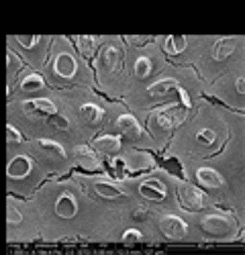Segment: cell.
I'll return each mask as SVG.
<instances>
[{
	"instance_id": "13",
	"label": "cell",
	"mask_w": 245,
	"mask_h": 255,
	"mask_svg": "<svg viewBox=\"0 0 245 255\" xmlns=\"http://www.w3.org/2000/svg\"><path fill=\"white\" fill-rule=\"evenodd\" d=\"M33 169V161L27 157V155H16L8 161V167H6V174L8 178L12 180H23L29 176V172Z\"/></svg>"
},
{
	"instance_id": "7",
	"label": "cell",
	"mask_w": 245,
	"mask_h": 255,
	"mask_svg": "<svg viewBox=\"0 0 245 255\" xmlns=\"http://www.w3.org/2000/svg\"><path fill=\"white\" fill-rule=\"evenodd\" d=\"M122 59H125V51H122V47H119V45H105L98 51V61L107 72L119 70Z\"/></svg>"
},
{
	"instance_id": "1",
	"label": "cell",
	"mask_w": 245,
	"mask_h": 255,
	"mask_svg": "<svg viewBox=\"0 0 245 255\" xmlns=\"http://www.w3.org/2000/svg\"><path fill=\"white\" fill-rule=\"evenodd\" d=\"M186 113L188 109L186 106H182L180 102L168 106V109H161L157 113H153L149 117V123L153 129H159V131H174L176 127H180L184 123V119H186Z\"/></svg>"
},
{
	"instance_id": "29",
	"label": "cell",
	"mask_w": 245,
	"mask_h": 255,
	"mask_svg": "<svg viewBox=\"0 0 245 255\" xmlns=\"http://www.w3.org/2000/svg\"><path fill=\"white\" fill-rule=\"evenodd\" d=\"M147 217H149V208L147 206H137L133 210V221H137V223L147 221Z\"/></svg>"
},
{
	"instance_id": "21",
	"label": "cell",
	"mask_w": 245,
	"mask_h": 255,
	"mask_svg": "<svg viewBox=\"0 0 245 255\" xmlns=\"http://www.w3.org/2000/svg\"><path fill=\"white\" fill-rule=\"evenodd\" d=\"M94 192H96L100 198H107V200H113V198H121V196H122L121 190H119L115 184L107 182V180L96 182V184H94Z\"/></svg>"
},
{
	"instance_id": "28",
	"label": "cell",
	"mask_w": 245,
	"mask_h": 255,
	"mask_svg": "<svg viewBox=\"0 0 245 255\" xmlns=\"http://www.w3.org/2000/svg\"><path fill=\"white\" fill-rule=\"evenodd\" d=\"M196 141L202 143V145H213L217 141V133L213 129H202L198 135H196Z\"/></svg>"
},
{
	"instance_id": "30",
	"label": "cell",
	"mask_w": 245,
	"mask_h": 255,
	"mask_svg": "<svg viewBox=\"0 0 245 255\" xmlns=\"http://www.w3.org/2000/svg\"><path fill=\"white\" fill-rule=\"evenodd\" d=\"M6 133H8V139H10V141H16V143H23V141H27V139H25V135H20V133L14 129L12 125H6Z\"/></svg>"
},
{
	"instance_id": "12",
	"label": "cell",
	"mask_w": 245,
	"mask_h": 255,
	"mask_svg": "<svg viewBox=\"0 0 245 255\" xmlns=\"http://www.w3.org/2000/svg\"><path fill=\"white\" fill-rule=\"evenodd\" d=\"M94 151L105 155V157H115L121 151V139L115 135H100L94 139Z\"/></svg>"
},
{
	"instance_id": "27",
	"label": "cell",
	"mask_w": 245,
	"mask_h": 255,
	"mask_svg": "<svg viewBox=\"0 0 245 255\" xmlns=\"http://www.w3.org/2000/svg\"><path fill=\"white\" fill-rule=\"evenodd\" d=\"M200 98H202V100H207V102H211V104H215V106H221V109H227L229 113H237V115H243V111H241V109H231V106H229L227 102H223L221 98H217V96H211V94H207V92H202V94H200Z\"/></svg>"
},
{
	"instance_id": "32",
	"label": "cell",
	"mask_w": 245,
	"mask_h": 255,
	"mask_svg": "<svg viewBox=\"0 0 245 255\" xmlns=\"http://www.w3.org/2000/svg\"><path fill=\"white\" fill-rule=\"evenodd\" d=\"M235 88H237V92H239V94H245V80H243V78H237Z\"/></svg>"
},
{
	"instance_id": "26",
	"label": "cell",
	"mask_w": 245,
	"mask_h": 255,
	"mask_svg": "<svg viewBox=\"0 0 245 255\" xmlns=\"http://www.w3.org/2000/svg\"><path fill=\"white\" fill-rule=\"evenodd\" d=\"M121 241H122V245H139L143 241V235H141V231H137V229H129V231L122 233Z\"/></svg>"
},
{
	"instance_id": "10",
	"label": "cell",
	"mask_w": 245,
	"mask_h": 255,
	"mask_svg": "<svg viewBox=\"0 0 245 255\" xmlns=\"http://www.w3.org/2000/svg\"><path fill=\"white\" fill-rule=\"evenodd\" d=\"M23 111L27 117H49L53 113H57V106L49 100V98H33V100H25L23 102Z\"/></svg>"
},
{
	"instance_id": "18",
	"label": "cell",
	"mask_w": 245,
	"mask_h": 255,
	"mask_svg": "<svg viewBox=\"0 0 245 255\" xmlns=\"http://www.w3.org/2000/svg\"><path fill=\"white\" fill-rule=\"evenodd\" d=\"M196 180L202 186L213 188V190H217V188H221L225 184V180L221 178V174L217 172V169H213V167H198L196 169Z\"/></svg>"
},
{
	"instance_id": "3",
	"label": "cell",
	"mask_w": 245,
	"mask_h": 255,
	"mask_svg": "<svg viewBox=\"0 0 245 255\" xmlns=\"http://www.w3.org/2000/svg\"><path fill=\"white\" fill-rule=\"evenodd\" d=\"M202 231L211 235L213 239H225V237H231L233 233V221L227 219V217H221V215H209L204 217L202 223H200Z\"/></svg>"
},
{
	"instance_id": "15",
	"label": "cell",
	"mask_w": 245,
	"mask_h": 255,
	"mask_svg": "<svg viewBox=\"0 0 245 255\" xmlns=\"http://www.w3.org/2000/svg\"><path fill=\"white\" fill-rule=\"evenodd\" d=\"M53 66H55V74L59 78H64V80H72L76 76V72H78V63L70 53H59L55 57Z\"/></svg>"
},
{
	"instance_id": "31",
	"label": "cell",
	"mask_w": 245,
	"mask_h": 255,
	"mask_svg": "<svg viewBox=\"0 0 245 255\" xmlns=\"http://www.w3.org/2000/svg\"><path fill=\"white\" fill-rule=\"evenodd\" d=\"M6 221H8V225H18L20 221H23V217H20V212H16L14 208H8L6 210Z\"/></svg>"
},
{
	"instance_id": "14",
	"label": "cell",
	"mask_w": 245,
	"mask_h": 255,
	"mask_svg": "<svg viewBox=\"0 0 245 255\" xmlns=\"http://www.w3.org/2000/svg\"><path fill=\"white\" fill-rule=\"evenodd\" d=\"M78 212V202L70 192H61L55 200V215L59 219H74Z\"/></svg>"
},
{
	"instance_id": "23",
	"label": "cell",
	"mask_w": 245,
	"mask_h": 255,
	"mask_svg": "<svg viewBox=\"0 0 245 255\" xmlns=\"http://www.w3.org/2000/svg\"><path fill=\"white\" fill-rule=\"evenodd\" d=\"M133 72H135V78H147V76L153 72V59H151V57H147V55L137 57Z\"/></svg>"
},
{
	"instance_id": "8",
	"label": "cell",
	"mask_w": 245,
	"mask_h": 255,
	"mask_svg": "<svg viewBox=\"0 0 245 255\" xmlns=\"http://www.w3.org/2000/svg\"><path fill=\"white\" fill-rule=\"evenodd\" d=\"M178 84L174 78H163V80H157L155 84L147 88V96L151 100H166V98H178Z\"/></svg>"
},
{
	"instance_id": "6",
	"label": "cell",
	"mask_w": 245,
	"mask_h": 255,
	"mask_svg": "<svg viewBox=\"0 0 245 255\" xmlns=\"http://www.w3.org/2000/svg\"><path fill=\"white\" fill-rule=\"evenodd\" d=\"M117 131H119V135L122 137V139H127V141H139L141 139V135H143V129H141V125H139V121L131 115V113H127V115H121L119 119H117Z\"/></svg>"
},
{
	"instance_id": "24",
	"label": "cell",
	"mask_w": 245,
	"mask_h": 255,
	"mask_svg": "<svg viewBox=\"0 0 245 255\" xmlns=\"http://www.w3.org/2000/svg\"><path fill=\"white\" fill-rule=\"evenodd\" d=\"M76 157L82 161V163H96L98 165V153L94 151V147L90 145H78L76 147Z\"/></svg>"
},
{
	"instance_id": "16",
	"label": "cell",
	"mask_w": 245,
	"mask_h": 255,
	"mask_svg": "<svg viewBox=\"0 0 245 255\" xmlns=\"http://www.w3.org/2000/svg\"><path fill=\"white\" fill-rule=\"evenodd\" d=\"M80 117L82 121H84L88 127H100V125H105V109H100L98 104H82V109H80Z\"/></svg>"
},
{
	"instance_id": "25",
	"label": "cell",
	"mask_w": 245,
	"mask_h": 255,
	"mask_svg": "<svg viewBox=\"0 0 245 255\" xmlns=\"http://www.w3.org/2000/svg\"><path fill=\"white\" fill-rule=\"evenodd\" d=\"M45 121H47V125H51V127H53L55 131H68V127H70L68 119H66V117H61V115H57V113H53V115L45 117Z\"/></svg>"
},
{
	"instance_id": "11",
	"label": "cell",
	"mask_w": 245,
	"mask_h": 255,
	"mask_svg": "<svg viewBox=\"0 0 245 255\" xmlns=\"http://www.w3.org/2000/svg\"><path fill=\"white\" fill-rule=\"evenodd\" d=\"M166 192H168L166 184L155 180V178H149L145 182H141V186H139V194L143 198H147V200H166V196H168Z\"/></svg>"
},
{
	"instance_id": "5",
	"label": "cell",
	"mask_w": 245,
	"mask_h": 255,
	"mask_svg": "<svg viewBox=\"0 0 245 255\" xmlns=\"http://www.w3.org/2000/svg\"><path fill=\"white\" fill-rule=\"evenodd\" d=\"M159 231H161L168 239L180 241V239L186 237L188 225L184 223L180 217H176V215H163V217L159 219Z\"/></svg>"
},
{
	"instance_id": "17",
	"label": "cell",
	"mask_w": 245,
	"mask_h": 255,
	"mask_svg": "<svg viewBox=\"0 0 245 255\" xmlns=\"http://www.w3.org/2000/svg\"><path fill=\"white\" fill-rule=\"evenodd\" d=\"M76 43H78V51L84 55V59L88 61V66H90V70H94V63H92V59H94V53L98 51V47H96V37H90V35H82V37H78L76 39Z\"/></svg>"
},
{
	"instance_id": "22",
	"label": "cell",
	"mask_w": 245,
	"mask_h": 255,
	"mask_svg": "<svg viewBox=\"0 0 245 255\" xmlns=\"http://www.w3.org/2000/svg\"><path fill=\"white\" fill-rule=\"evenodd\" d=\"M184 49H186V37L184 35H170L166 39V45H163V51L168 55H180Z\"/></svg>"
},
{
	"instance_id": "2",
	"label": "cell",
	"mask_w": 245,
	"mask_h": 255,
	"mask_svg": "<svg viewBox=\"0 0 245 255\" xmlns=\"http://www.w3.org/2000/svg\"><path fill=\"white\" fill-rule=\"evenodd\" d=\"M176 198H178V204L188 212H198L207 206V196L194 184H186V182L180 184L176 188Z\"/></svg>"
},
{
	"instance_id": "19",
	"label": "cell",
	"mask_w": 245,
	"mask_h": 255,
	"mask_svg": "<svg viewBox=\"0 0 245 255\" xmlns=\"http://www.w3.org/2000/svg\"><path fill=\"white\" fill-rule=\"evenodd\" d=\"M233 51H235V39L229 37H221L213 45V57L217 61H225L229 55H233Z\"/></svg>"
},
{
	"instance_id": "20",
	"label": "cell",
	"mask_w": 245,
	"mask_h": 255,
	"mask_svg": "<svg viewBox=\"0 0 245 255\" xmlns=\"http://www.w3.org/2000/svg\"><path fill=\"white\" fill-rule=\"evenodd\" d=\"M47 86H49V84L43 80V76L35 74V72L20 80V90H23V92H37V90H43Z\"/></svg>"
},
{
	"instance_id": "9",
	"label": "cell",
	"mask_w": 245,
	"mask_h": 255,
	"mask_svg": "<svg viewBox=\"0 0 245 255\" xmlns=\"http://www.w3.org/2000/svg\"><path fill=\"white\" fill-rule=\"evenodd\" d=\"M141 151L149 153V155L153 157L155 165H157V167H161V169H166V172H168L170 176H174V178H180V180H184V178H186V176H184V167H182V161H180L178 157H174V155H170V157H163V153H155V151H151V149H141Z\"/></svg>"
},
{
	"instance_id": "4",
	"label": "cell",
	"mask_w": 245,
	"mask_h": 255,
	"mask_svg": "<svg viewBox=\"0 0 245 255\" xmlns=\"http://www.w3.org/2000/svg\"><path fill=\"white\" fill-rule=\"evenodd\" d=\"M31 147H33V151L45 161H51V163L66 161V149L53 139H35Z\"/></svg>"
}]
</instances>
